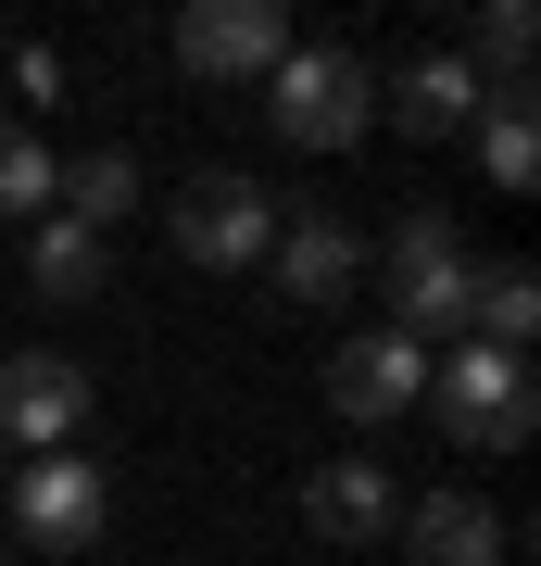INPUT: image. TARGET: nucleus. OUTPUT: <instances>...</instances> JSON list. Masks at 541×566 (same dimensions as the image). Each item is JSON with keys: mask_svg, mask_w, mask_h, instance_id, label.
Listing matches in <instances>:
<instances>
[{"mask_svg": "<svg viewBox=\"0 0 541 566\" xmlns=\"http://www.w3.org/2000/svg\"><path fill=\"white\" fill-rule=\"evenodd\" d=\"M164 227H177V252H189V264L240 277V264H264V240H278V202H264L240 164H215V177H189L177 202H164Z\"/></svg>", "mask_w": 541, "mask_h": 566, "instance_id": "obj_5", "label": "nucleus"}, {"mask_svg": "<svg viewBox=\"0 0 541 566\" xmlns=\"http://www.w3.org/2000/svg\"><path fill=\"white\" fill-rule=\"evenodd\" d=\"M25 277H39V303H101V290H114V252L89 240V227H39V240H25Z\"/></svg>", "mask_w": 541, "mask_h": 566, "instance_id": "obj_15", "label": "nucleus"}, {"mask_svg": "<svg viewBox=\"0 0 541 566\" xmlns=\"http://www.w3.org/2000/svg\"><path fill=\"white\" fill-rule=\"evenodd\" d=\"M428 416H441L466 453H517L529 428H541V378H529V353L454 340L441 365H428Z\"/></svg>", "mask_w": 541, "mask_h": 566, "instance_id": "obj_2", "label": "nucleus"}, {"mask_svg": "<svg viewBox=\"0 0 541 566\" xmlns=\"http://www.w3.org/2000/svg\"><path fill=\"white\" fill-rule=\"evenodd\" d=\"M378 102H391V126H403V139H466L491 88L466 76V51H428V63H403V76L378 88Z\"/></svg>", "mask_w": 541, "mask_h": 566, "instance_id": "obj_11", "label": "nucleus"}, {"mask_svg": "<svg viewBox=\"0 0 541 566\" xmlns=\"http://www.w3.org/2000/svg\"><path fill=\"white\" fill-rule=\"evenodd\" d=\"M529 51H541L529 0H491V13H479V63H466V76H479V88H529Z\"/></svg>", "mask_w": 541, "mask_h": 566, "instance_id": "obj_17", "label": "nucleus"}, {"mask_svg": "<svg viewBox=\"0 0 541 566\" xmlns=\"http://www.w3.org/2000/svg\"><path fill=\"white\" fill-rule=\"evenodd\" d=\"M290 51H302L290 39V0H189V13H177V63L201 88H240V76L264 88Z\"/></svg>", "mask_w": 541, "mask_h": 566, "instance_id": "obj_4", "label": "nucleus"}, {"mask_svg": "<svg viewBox=\"0 0 541 566\" xmlns=\"http://www.w3.org/2000/svg\"><path fill=\"white\" fill-rule=\"evenodd\" d=\"M76 416H89V365L76 353H13L0 365V428H13L25 453H63Z\"/></svg>", "mask_w": 541, "mask_h": 566, "instance_id": "obj_9", "label": "nucleus"}, {"mask_svg": "<svg viewBox=\"0 0 541 566\" xmlns=\"http://www.w3.org/2000/svg\"><path fill=\"white\" fill-rule=\"evenodd\" d=\"M302 528H315V542H378V528H403V491H391V465H378V453H341V465H315V479H302Z\"/></svg>", "mask_w": 541, "mask_h": 566, "instance_id": "obj_10", "label": "nucleus"}, {"mask_svg": "<svg viewBox=\"0 0 541 566\" xmlns=\"http://www.w3.org/2000/svg\"><path fill=\"white\" fill-rule=\"evenodd\" d=\"M0 214H51V139L25 114H0Z\"/></svg>", "mask_w": 541, "mask_h": 566, "instance_id": "obj_18", "label": "nucleus"}, {"mask_svg": "<svg viewBox=\"0 0 541 566\" xmlns=\"http://www.w3.org/2000/svg\"><path fill=\"white\" fill-rule=\"evenodd\" d=\"M479 164H491V189H503V202H529V189H541V126H529V88H491V102H479Z\"/></svg>", "mask_w": 541, "mask_h": 566, "instance_id": "obj_16", "label": "nucleus"}, {"mask_svg": "<svg viewBox=\"0 0 541 566\" xmlns=\"http://www.w3.org/2000/svg\"><path fill=\"white\" fill-rule=\"evenodd\" d=\"M327 403H341L353 428L416 416V403H428V353H416V340H391V327H365V340L327 353Z\"/></svg>", "mask_w": 541, "mask_h": 566, "instance_id": "obj_7", "label": "nucleus"}, {"mask_svg": "<svg viewBox=\"0 0 541 566\" xmlns=\"http://www.w3.org/2000/svg\"><path fill=\"white\" fill-rule=\"evenodd\" d=\"M365 114H378V76H365V51H290L278 76H264V126H278L290 151H353Z\"/></svg>", "mask_w": 541, "mask_h": 566, "instance_id": "obj_3", "label": "nucleus"}, {"mask_svg": "<svg viewBox=\"0 0 541 566\" xmlns=\"http://www.w3.org/2000/svg\"><path fill=\"white\" fill-rule=\"evenodd\" d=\"M51 214L89 227V240H101V227H126V214H139V164H126V151H76V164H51Z\"/></svg>", "mask_w": 541, "mask_h": 566, "instance_id": "obj_13", "label": "nucleus"}, {"mask_svg": "<svg viewBox=\"0 0 541 566\" xmlns=\"http://www.w3.org/2000/svg\"><path fill=\"white\" fill-rule=\"evenodd\" d=\"M0 566H13V554H0Z\"/></svg>", "mask_w": 541, "mask_h": 566, "instance_id": "obj_19", "label": "nucleus"}, {"mask_svg": "<svg viewBox=\"0 0 541 566\" xmlns=\"http://www.w3.org/2000/svg\"><path fill=\"white\" fill-rule=\"evenodd\" d=\"M466 340H491V353L541 340V277L529 264H466Z\"/></svg>", "mask_w": 541, "mask_h": 566, "instance_id": "obj_14", "label": "nucleus"}, {"mask_svg": "<svg viewBox=\"0 0 541 566\" xmlns=\"http://www.w3.org/2000/svg\"><path fill=\"white\" fill-rule=\"evenodd\" d=\"M378 290H391V340H466V240H454V214L441 202H416L378 240Z\"/></svg>", "mask_w": 541, "mask_h": 566, "instance_id": "obj_1", "label": "nucleus"}, {"mask_svg": "<svg viewBox=\"0 0 541 566\" xmlns=\"http://www.w3.org/2000/svg\"><path fill=\"white\" fill-rule=\"evenodd\" d=\"M101 516H114V491H101V465H76V453H39L25 491H13V528H25L39 554H89Z\"/></svg>", "mask_w": 541, "mask_h": 566, "instance_id": "obj_8", "label": "nucleus"}, {"mask_svg": "<svg viewBox=\"0 0 541 566\" xmlns=\"http://www.w3.org/2000/svg\"><path fill=\"white\" fill-rule=\"evenodd\" d=\"M264 277H278V303H302V315H315V303H353L365 240H353L341 214H315V202H302V214H278V240H264Z\"/></svg>", "mask_w": 541, "mask_h": 566, "instance_id": "obj_6", "label": "nucleus"}, {"mask_svg": "<svg viewBox=\"0 0 541 566\" xmlns=\"http://www.w3.org/2000/svg\"><path fill=\"white\" fill-rule=\"evenodd\" d=\"M403 542H416V566H503V516L466 504V491H403Z\"/></svg>", "mask_w": 541, "mask_h": 566, "instance_id": "obj_12", "label": "nucleus"}]
</instances>
